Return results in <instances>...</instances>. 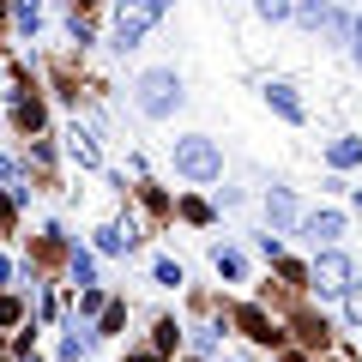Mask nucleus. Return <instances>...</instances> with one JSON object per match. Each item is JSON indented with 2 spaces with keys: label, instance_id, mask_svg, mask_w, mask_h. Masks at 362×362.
Instances as JSON below:
<instances>
[{
  "label": "nucleus",
  "instance_id": "nucleus-1",
  "mask_svg": "<svg viewBox=\"0 0 362 362\" xmlns=\"http://www.w3.org/2000/svg\"><path fill=\"white\" fill-rule=\"evenodd\" d=\"M175 175L194 181V187H211V181H223V151L211 133H187V139H175Z\"/></svg>",
  "mask_w": 362,
  "mask_h": 362
},
{
  "label": "nucleus",
  "instance_id": "nucleus-2",
  "mask_svg": "<svg viewBox=\"0 0 362 362\" xmlns=\"http://www.w3.org/2000/svg\"><path fill=\"white\" fill-rule=\"evenodd\" d=\"M133 103H139V115L169 121L181 103H187V90H181V78L169 73V66H151V73H139V85H133Z\"/></svg>",
  "mask_w": 362,
  "mask_h": 362
},
{
  "label": "nucleus",
  "instance_id": "nucleus-3",
  "mask_svg": "<svg viewBox=\"0 0 362 362\" xmlns=\"http://www.w3.org/2000/svg\"><path fill=\"white\" fill-rule=\"evenodd\" d=\"M314 290H320V296H344L350 284H356V259L350 254H338V247H320V254H314Z\"/></svg>",
  "mask_w": 362,
  "mask_h": 362
},
{
  "label": "nucleus",
  "instance_id": "nucleus-4",
  "mask_svg": "<svg viewBox=\"0 0 362 362\" xmlns=\"http://www.w3.org/2000/svg\"><path fill=\"white\" fill-rule=\"evenodd\" d=\"M157 18H163V13H151V6H127V0H121V6H115V49H139L145 30H151Z\"/></svg>",
  "mask_w": 362,
  "mask_h": 362
},
{
  "label": "nucleus",
  "instance_id": "nucleus-5",
  "mask_svg": "<svg viewBox=\"0 0 362 362\" xmlns=\"http://www.w3.org/2000/svg\"><path fill=\"white\" fill-rule=\"evenodd\" d=\"M266 223H272L278 235H284V230H302V206H296L290 187H266Z\"/></svg>",
  "mask_w": 362,
  "mask_h": 362
},
{
  "label": "nucleus",
  "instance_id": "nucleus-6",
  "mask_svg": "<svg viewBox=\"0 0 362 362\" xmlns=\"http://www.w3.org/2000/svg\"><path fill=\"white\" fill-rule=\"evenodd\" d=\"M302 235H314V247H332L344 235V211H308L302 218Z\"/></svg>",
  "mask_w": 362,
  "mask_h": 362
},
{
  "label": "nucleus",
  "instance_id": "nucleus-7",
  "mask_svg": "<svg viewBox=\"0 0 362 362\" xmlns=\"http://www.w3.org/2000/svg\"><path fill=\"white\" fill-rule=\"evenodd\" d=\"M266 103L278 109V115H284L290 127H302V97H296V85H284V78H272V85H266Z\"/></svg>",
  "mask_w": 362,
  "mask_h": 362
},
{
  "label": "nucleus",
  "instance_id": "nucleus-8",
  "mask_svg": "<svg viewBox=\"0 0 362 362\" xmlns=\"http://www.w3.org/2000/svg\"><path fill=\"white\" fill-rule=\"evenodd\" d=\"M66 157H73V163H85V169H97V163H103V151H97V139H90L85 127H73V133H66Z\"/></svg>",
  "mask_w": 362,
  "mask_h": 362
},
{
  "label": "nucleus",
  "instance_id": "nucleus-9",
  "mask_svg": "<svg viewBox=\"0 0 362 362\" xmlns=\"http://www.w3.org/2000/svg\"><path fill=\"white\" fill-rule=\"evenodd\" d=\"M290 18H296L302 30H326V18H332V0H296V13H290Z\"/></svg>",
  "mask_w": 362,
  "mask_h": 362
},
{
  "label": "nucleus",
  "instance_id": "nucleus-10",
  "mask_svg": "<svg viewBox=\"0 0 362 362\" xmlns=\"http://www.w3.org/2000/svg\"><path fill=\"white\" fill-rule=\"evenodd\" d=\"M13 25H18V37H37L42 30V0H13Z\"/></svg>",
  "mask_w": 362,
  "mask_h": 362
},
{
  "label": "nucleus",
  "instance_id": "nucleus-11",
  "mask_svg": "<svg viewBox=\"0 0 362 362\" xmlns=\"http://www.w3.org/2000/svg\"><path fill=\"white\" fill-rule=\"evenodd\" d=\"M326 163L332 169H356L362 163V139H332L326 145Z\"/></svg>",
  "mask_w": 362,
  "mask_h": 362
},
{
  "label": "nucleus",
  "instance_id": "nucleus-12",
  "mask_svg": "<svg viewBox=\"0 0 362 362\" xmlns=\"http://www.w3.org/2000/svg\"><path fill=\"white\" fill-rule=\"evenodd\" d=\"M326 37H332L338 49H350V37H356V18H350V13H332V18H326Z\"/></svg>",
  "mask_w": 362,
  "mask_h": 362
},
{
  "label": "nucleus",
  "instance_id": "nucleus-13",
  "mask_svg": "<svg viewBox=\"0 0 362 362\" xmlns=\"http://www.w3.org/2000/svg\"><path fill=\"white\" fill-rule=\"evenodd\" d=\"M254 13L266 18V25H284V18L296 13V0H254Z\"/></svg>",
  "mask_w": 362,
  "mask_h": 362
},
{
  "label": "nucleus",
  "instance_id": "nucleus-14",
  "mask_svg": "<svg viewBox=\"0 0 362 362\" xmlns=\"http://www.w3.org/2000/svg\"><path fill=\"white\" fill-rule=\"evenodd\" d=\"M85 350H90V332H85V326H73V332L61 338V362H78Z\"/></svg>",
  "mask_w": 362,
  "mask_h": 362
},
{
  "label": "nucleus",
  "instance_id": "nucleus-15",
  "mask_svg": "<svg viewBox=\"0 0 362 362\" xmlns=\"http://www.w3.org/2000/svg\"><path fill=\"white\" fill-rule=\"evenodd\" d=\"M211 266H218L223 278H242V254H235V247H211Z\"/></svg>",
  "mask_w": 362,
  "mask_h": 362
},
{
  "label": "nucleus",
  "instance_id": "nucleus-16",
  "mask_svg": "<svg viewBox=\"0 0 362 362\" xmlns=\"http://www.w3.org/2000/svg\"><path fill=\"white\" fill-rule=\"evenodd\" d=\"M73 284H78V290L97 284V259H90V254H73Z\"/></svg>",
  "mask_w": 362,
  "mask_h": 362
},
{
  "label": "nucleus",
  "instance_id": "nucleus-17",
  "mask_svg": "<svg viewBox=\"0 0 362 362\" xmlns=\"http://www.w3.org/2000/svg\"><path fill=\"white\" fill-rule=\"evenodd\" d=\"M344 314H350V326H362V278L344 290Z\"/></svg>",
  "mask_w": 362,
  "mask_h": 362
},
{
  "label": "nucleus",
  "instance_id": "nucleus-18",
  "mask_svg": "<svg viewBox=\"0 0 362 362\" xmlns=\"http://www.w3.org/2000/svg\"><path fill=\"white\" fill-rule=\"evenodd\" d=\"M151 272H157V284H181V278H187V272H181V266H175V259H157V266H151Z\"/></svg>",
  "mask_w": 362,
  "mask_h": 362
},
{
  "label": "nucleus",
  "instance_id": "nucleus-19",
  "mask_svg": "<svg viewBox=\"0 0 362 362\" xmlns=\"http://www.w3.org/2000/svg\"><path fill=\"white\" fill-rule=\"evenodd\" d=\"M78 314H103V290H90V284L78 290Z\"/></svg>",
  "mask_w": 362,
  "mask_h": 362
},
{
  "label": "nucleus",
  "instance_id": "nucleus-20",
  "mask_svg": "<svg viewBox=\"0 0 362 362\" xmlns=\"http://www.w3.org/2000/svg\"><path fill=\"white\" fill-rule=\"evenodd\" d=\"M350 61L362 66V13H356V37H350Z\"/></svg>",
  "mask_w": 362,
  "mask_h": 362
},
{
  "label": "nucleus",
  "instance_id": "nucleus-21",
  "mask_svg": "<svg viewBox=\"0 0 362 362\" xmlns=\"http://www.w3.org/2000/svg\"><path fill=\"white\" fill-rule=\"evenodd\" d=\"M127 6H151V13H169V0H127Z\"/></svg>",
  "mask_w": 362,
  "mask_h": 362
},
{
  "label": "nucleus",
  "instance_id": "nucleus-22",
  "mask_svg": "<svg viewBox=\"0 0 362 362\" xmlns=\"http://www.w3.org/2000/svg\"><path fill=\"white\" fill-rule=\"evenodd\" d=\"M6 278H13V259H0V284H6Z\"/></svg>",
  "mask_w": 362,
  "mask_h": 362
},
{
  "label": "nucleus",
  "instance_id": "nucleus-23",
  "mask_svg": "<svg viewBox=\"0 0 362 362\" xmlns=\"http://www.w3.org/2000/svg\"><path fill=\"white\" fill-rule=\"evenodd\" d=\"M25 362H42V356H25Z\"/></svg>",
  "mask_w": 362,
  "mask_h": 362
}]
</instances>
